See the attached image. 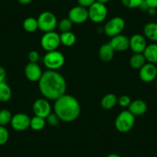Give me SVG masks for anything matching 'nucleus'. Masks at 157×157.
Here are the masks:
<instances>
[{
	"label": "nucleus",
	"instance_id": "nucleus-25",
	"mask_svg": "<svg viewBox=\"0 0 157 157\" xmlns=\"http://www.w3.org/2000/svg\"><path fill=\"white\" fill-rule=\"evenodd\" d=\"M46 119L39 116H35L31 119L30 121V127L34 131H40L46 126Z\"/></svg>",
	"mask_w": 157,
	"mask_h": 157
},
{
	"label": "nucleus",
	"instance_id": "nucleus-5",
	"mask_svg": "<svg viewBox=\"0 0 157 157\" xmlns=\"http://www.w3.org/2000/svg\"><path fill=\"white\" fill-rule=\"evenodd\" d=\"M39 29L43 33L54 31L58 25V20L54 13L49 11H45L40 13L37 18Z\"/></svg>",
	"mask_w": 157,
	"mask_h": 157
},
{
	"label": "nucleus",
	"instance_id": "nucleus-36",
	"mask_svg": "<svg viewBox=\"0 0 157 157\" xmlns=\"http://www.w3.org/2000/svg\"><path fill=\"white\" fill-rule=\"evenodd\" d=\"M139 9H140V10H142V11H143V12L147 11L148 9H149V6H148V5L146 4V1H145V0H143V2H142V4L140 5V8H139Z\"/></svg>",
	"mask_w": 157,
	"mask_h": 157
},
{
	"label": "nucleus",
	"instance_id": "nucleus-22",
	"mask_svg": "<svg viewBox=\"0 0 157 157\" xmlns=\"http://www.w3.org/2000/svg\"><path fill=\"white\" fill-rule=\"evenodd\" d=\"M60 42L61 44L66 47H71L76 42V36L72 32H65L60 34Z\"/></svg>",
	"mask_w": 157,
	"mask_h": 157
},
{
	"label": "nucleus",
	"instance_id": "nucleus-13",
	"mask_svg": "<svg viewBox=\"0 0 157 157\" xmlns=\"http://www.w3.org/2000/svg\"><path fill=\"white\" fill-rule=\"evenodd\" d=\"M146 46V39L143 35L134 34L129 38V49L134 53H143Z\"/></svg>",
	"mask_w": 157,
	"mask_h": 157
},
{
	"label": "nucleus",
	"instance_id": "nucleus-38",
	"mask_svg": "<svg viewBox=\"0 0 157 157\" xmlns=\"http://www.w3.org/2000/svg\"><path fill=\"white\" fill-rule=\"evenodd\" d=\"M18 2L21 5H28V4L31 3L33 2V0H18Z\"/></svg>",
	"mask_w": 157,
	"mask_h": 157
},
{
	"label": "nucleus",
	"instance_id": "nucleus-23",
	"mask_svg": "<svg viewBox=\"0 0 157 157\" xmlns=\"http://www.w3.org/2000/svg\"><path fill=\"white\" fill-rule=\"evenodd\" d=\"M12 90L5 82H0V102H6L12 98Z\"/></svg>",
	"mask_w": 157,
	"mask_h": 157
},
{
	"label": "nucleus",
	"instance_id": "nucleus-35",
	"mask_svg": "<svg viewBox=\"0 0 157 157\" xmlns=\"http://www.w3.org/2000/svg\"><path fill=\"white\" fill-rule=\"evenodd\" d=\"M149 8L157 9V0H145Z\"/></svg>",
	"mask_w": 157,
	"mask_h": 157
},
{
	"label": "nucleus",
	"instance_id": "nucleus-9",
	"mask_svg": "<svg viewBox=\"0 0 157 157\" xmlns=\"http://www.w3.org/2000/svg\"><path fill=\"white\" fill-rule=\"evenodd\" d=\"M68 18L72 21L73 24L84 23L89 19L88 9L78 5L72 7L69 10Z\"/></svg>",
	"mask_w": 157,
	"mask_h": 157
},
{
	"label": "nucleus",
	"instance_id": "nucleus-24",
	"mask_svg": "<svg viewBox=\"0 0 157 157\" xmlns=\"http://www.w3.org/2000/svg\"><path fill=\"white\" fill-rule=\"evenodd\" d=\"M22 26H23L24 30H25V32H27V33H35V32L39 29L37 19H36V18L34 17L26 18V19L23 21Z\"/></svg>",
	"mask_w": 157,
	"mask_h": 157
},
{
	"label": "nucleus",
	"instance_id": "nucleus-2",
	"mask_svg": "<svg viewBox=\"0 0 157 157\" xmlns=\"http://www.w3.org/2000/svg\"><path fill=\"white\" fill-rule=\"evenodd\" d=\"M81 112L78 99L69 94H64L55 100L54 113L60 120L65 123H72L77 120Z\"/></svg>",
	"mask_w": 157,
	"mask_h": 157
},
{
	"label": "nucleus",
	"instance_id": "nucleus-20",
	"mask_svg": "<svg viewBox=\"0 0 157 157\" xmlns=\"http://www.w3.org/2000/svg\"><path fill=\"white\" fill-rule=\"evenodd\" d=\"M118 104V98L113 93H108L102 98L100 105L102 109L105 110H110Z\"/></svg>",
	"mask_w": 157,
	"mask_h": 157
},
{
	"label": "nucleus",
	"instance_id": "nucleus-12",
	"mask_svg": "<svg viewBox=\"0 0 157 157\" xmlns=\"http://www.w3.org/2000/svg\"><path fill=\"white\" fill-rule=\"evenodd\" d=\"M140 78L143 82L149 83L155 80L157 78V67L155 64L146 63L140 69Z\"/></svg>",
	"mask_w": 157,
	"mask_h": 157
},
{
	"label": "nucleus",
	"instance_id": "nucleus-32",
	"mask_svg": "<svg viewBox=\"0 0 157 157\" xmlns=\"http://www.w3.org/2000/svg\"><path fill=\"white\" fill-rule=\"evenodd\" d=\"M28 59L29 63H38L39 59V54L37 51L33 50L29 52Z\"/></svg>",
	"mask_w": 157,
	"mask_h": 157
},
{
	"label": "nucleus",
	"instance_id": "nucleus-28",
	"mask_svg": "<svg viewBox=\"0 0 157 157\" xmlns=\"http://www.w3.org/2000/svg\"><path fill=\"white\" fill-rule=\"evenodd\" d=\"M143 0H121V2L127 9H139Z\"/></svg>",
	"mask_w": 157,
	"mask_h": 157
},
{
	"label": "nucleus",
	"instance_id": "nucleus-18",
	"mask_svg": "<svg viewBox=\"0 0 157 157\" xmlns=\"http://www.w3.org/2000/svg\"><path fill=\"white\" fill-rule=\"evenodd\" d=\"M143 36L146 39L157 43V23L149 22L146 24L143 28Z\"/></svg>",
	"mask_w": 157,
	"mask_h": 157
},
{
	"label": "nucleus",
	"instance_id": "nucleus-30",
	"mask_svg": "<svg viewBox=\"0 0 157 157\" xmlns=\"http://www.w3.org/2000/svg\"><path fill=\"white\" fill-rule=\"evenodd\" d=\"M61 121L59 116L55 113H51L46 118V122L51 126H56Z\"/></svg>",
	"mask_w": 157,
	"mask_h": 157
},
{
	"label": "nucleus",
	"instance_id": "nucleus-31",
	"mask_svg": "<svg viewBox=\"0 0 157 157\" xmlns=\"http://www.w3.org/2000/svg\"><path fill=\"white\" fill-rule=\"evenodd\" d=\"M131 99L129 96H126V95H123V96H120L118 98V104L119 105L123 108H126V107H129V105L131 103Z\"/></svg>",
	"mask_w": 157,
	"mask_h": 157
},
{
	"label": "nucleus",
	"instance_id": "nucleus-40",
	"mask_svg": "<svg viewBox=\"0 0 157 157\" xmlns=\"http://www.w3.org/2000/svg\"><path fill=\"white\" fill-rule=\"evenodd\" d=\"M106 157H121L120 155H119L118 154L116 153H111V154H109Z\"/></svg>",
	"mask_w": 157,
	"mask_h": 157
},
{
	"label": "nucleus",
	"instance_id": "nucleus-4",
	"mask_svg": "<svg viewBox=\"0 0 157 157\" xmlns=\"http://www.w3.org/2000/svg\"><path fill=\"white\" fill-rule=\"evenodd\" d=\"M65 61L64 55L58 50L47 52L43 57V64L48 70L57 71L61 69L65 64Z\"/></svg>",
	"mask_w": 157,
	"mask_h": 157
},
{
	"label": "nucleus",
	"instance_id": "nucleus-34",
	"mask_svg": "<svg viewBox=\"0 0 157 157\" xmlns=\"http://www.w3.org/2000/svg\"><path fill=\"white\" fill-rule=\"evenodd\" d=\"M6 77V71L5 68L0 66V82H5Z\"/></svg>",
	"mask_w": 157,
	"mask_h": 157
},
{
	"label": "nucleus",
	"instance_id": "nucleus-19",
	"mask_svg": "<svg viewBox=\"0 0 157 157\" xmlns=\"http://www.w3.org/2000/svg\"><path fill=\"white\" fill-rule=\"evenodd\" d=\"M146 62L152 64L157 63V43H152L147 45L143 52Z\"/></svg>",
	"mask_w": 157,
	"mask_h": 157
},
{
	"label": "nucleus",
	"instance_id": "nucleus-10",
	"mask_svg": "<svg viewBox=\"0 0 157 157\" xmlns=\"http://www.w3.org/2000/svg\"><path fill=\"white\" fill-rule=\"evenodd\" d=\"M31 118L25 113H16L13 116L11 122V126L14 130L22 132L28 129L30 127Z\"/></svg>",
	"mask_w": 157,
	"mask_h": 157
},
{
	"label": "nucleus",
	"instance_id": "nucleus-3",
	"mask_svg": "<svg viewBox=\"0 0 157 157\" xmlns=\"http://www.w3.org/2000/svg\"><path fill=\"white\" fill-rule=\"evenodd\" d=\"M134 116L129 110H123L115 120V127L120 132L126 133L133 128L136 122Z\"/></svg>",
	"mask_w": 157,
	"mask_h": 157
},
{
	"label": "nucleus",
	"instance_id": "nucleus-7",
	"mask_svg": "<svg viewBox=\"0 0 157 157\" xmlns=\"http://www.w3.org/2000/svg\"><path fill=\"white\" fill-rule=\"evenodd\" d=\"M60 44V35L55 31L45 33L41 38V46L46 52L58 50Z\"/></svg>",
	"mask_w": 157,
	"mask_h": 157
},
{
	"label": "nucleus",
	"instance_id": "nucleus-21",
	"mask_svg": "<svg viewBox=\"0 0 157 157\" xmlns=\"http://www.w3.org/2000/svg\"><path fill=\"white\" fill-rule=\"evenodd\" d=\"M146 63V59L145 58L143 53H134L131 56L129 60V64L131 67L134 69H139L140 70L143 66Z\"/></svg>",
	"mask_w": 157,
	"mask_h": 157
},
{
	"label": "nucleus",
	"instance_id": "nucleus-14",
	"mask_svg": "<svg viewBox=\"0 0 157 157\" xmlns=\"http://www.w3.org/2000/svg\"><path fill=\"white\" fill-rule=\"evenodd\" d=\"M43 73L37 63H29L25 67V75L30 82H39Z\"/></svg>",
	"mask_w": 157,
	"mask_h": 157
},
{
	"label": "nucleus",
	"instance_id": "nucleus-8",
	"mask_svg": "<svg viewBox=\"0 0 157 157\" xmlns=\"http://www.w3.org/2000/svg\"><path fill=\"white\" fill-rule=\"evenodd\" d=\"M89 19L94 23H101L106 19L108 10L104 4L96 2L88 9Z\"/></svg>",
	"mask_w": 157,
	"mask_h": 157
},
{
	"label": "nucleus",
	"instance_id": "nucleus-26",
	"mask_svg": "<svg viewBox=\"0 0 157 157\" xmlns=\"http://www.w3.org/2000/svg\"><path fill=\"white\" fill-rule=\"evenodd\" d=\"M13 115L12 113L7 109H2L0 110V126H6L10 123Z\"/></svg>",
	"mask_w": 157,
	"mask_h": 157
},
{
	"label": "nucleus",
	"instance_id": "nucleus-27",
	"mask_svg": "<svg viewBox=\"0 0 157 157\" xmlns=\"http://www.w3.org/2000/svg\"><path fill=\"white\" fill-rule=\"evenodd\" d=\"M72 25H73V23L69 18H64L58 22L57 26L61 33H65V32L71 31Z\"/></svg>",
	"mask_w": 157,
	"mask_h": 157
},
{
	"label": "nucleus",
	"instance_id": "nucleus-16",
	"mask_svg": "<svg viewBox=\"0 0 157 157\" xmlns=\"http://www.w3.org/2000/svg\"><path fill=\"white\" fill-rule=\"evenodd\" d=\"M129 111L134 116H140L144 115L147 111V104L145 101L142 99H136L132 101L130 105H129Z\"/></svg>",
	"mask_w": 157,
	"mask_h": 157
},
{
	"label": "nucleus",
	"instance_id": "nucleus-37",
	"mask_svg": "<svg viewBox=\"0 0 157 157\" xmlns=\"http://www.w3.org/2000/svg\"><path fill=\"white\" fill-rule=\"evenodd\" d=\"M147 13L149 15V16H154L156 15L157 13V9H155V8H149L148 9L147 11Z\"/></svg>",
	"mask_w": 157,
	"mask_h": 157
},
{
	"label": "nucleus",
	"instance_id": "nucleus-11",
	"mask_svg": "<svg viewBox=\"0 0 157 157\" xmlns=\"http://www.w3.org/2000/svg\"><path fill=\"white\" fill-rule=\"evenodd\" d=\"M33 111L35 116L46 119L52 113V107L46 99H39L33 103Z\"/></svg>",
	"mask_w": 157,
	"mask_h": 157
},
{
	"label": "nucleus",
	"instance_id": "nucleus-33",
	"mask_svg": "<svg viewBox=\"0 0 157 157\" xmlns=\"http://www.w3.org/2000/svg\"><path fill=\"white\" fill-rule=\"evenodd\" d=\"M96 2V0H77L78 6L85 7V8L89 9L93 4Z\"/></svg>",
	"mask_w": 157,
	"mask_h": 157
},
{
	"label": "nucleus",
	"instance_id": "nucleus-39",
	"mask_svg": "<svg viewBox=\"0 0 157 157\" xmlns=\"http://www.w3.org/2000/svg\"><path fill=\"white\" fill-rule=\"evenodd\" d=\"M110 0H96V2H99V3H102V4H104V5H105V4L108 3L109 2Z\"/></svg>",
	"mask_w": 157,
	"mask_h": 157
},
{
	"label": "nucleus",
	"instance_id": "nucleus-41",
	"mask_svg": "<svg viewBox=\"0 0 157 157\" xmlns=\"http://www.w3.org/2000/svg\"><path fill=\"white\" fill-rule=\"evenodd\" d=\"M155 86H156V89H157V78H155Z\"/></svg>",
	"mask_w": 157,
	"mask_h": 157
},
{
	"label": "nucleus",
	"instance_id": "nucleus-17",
	"mask_svg": "<svg viewBox=\"0 0 157 157\" xmlns=\"http://www.w3.org/2000/svg\"><path fill=\"white\" fill-rule=\"evenodd\" d=\"M115 50L109 43L102 45L99 49V57L104 63H109L114 57Z\"/></svg>",
	"mask_w": 157,
	"mask_h": 157
},
{
	"label": "nucleus",
	"instance_id": "nucleus-6",
	"mask_svg": "<svg viewBox=\"0 0 157 157\" xmlns=\"http://www.w3.org/2000/svg\"><path fill=\"white\" fill-rule=\"evenodd\" d=\"M125 26H126V22L124 19L120 16H116L110 19L105 24L103 31L107 36L112 38L117 35L122 34V32L124 30Z\"/></svg>",
	"mask_w": 157,
	"mask_h": 157
},
{
	"label": "nucleus",
	"instance_id": "nucleus-29",
	"mask_svg": "<svg viewBox=\"0 0 157 157\" xmlns=\"http://www.w3.org/2000/svg\"><path fill=\"white\" fill-rule=\"evenodd\" d=\"M10 132L5 126H0V146H3L8 142Z\"/></svg>",
	"mask_w": 157,
	"mask_h": 157
},
{
	"label": "nucleus",
	"instance_id": "nucleus-15",
	"mask_svg": "<svg viewBox=\"0 0 157 157\" xmlns=\"http://www.w3.org/2000/svg\"><path fill=\"white\" fill-rule=\"evenodd\" d=\"M109 44L115 51L123 52L129 48V39L125 35H117L111 38Z\"/></svg>",
	"mask_w": 157,
	"mask_h": 157
},
{
	"label": "nucleus",
	"instance_id": "nucleus-1",
	"mask_svg": "<svg viewBox=\"0 0 157 157\" xmlns=\"http://www.w3.org/2000/svg\"><path fill=\"white\" fill-rule=\"evenodd\" d=\"M40 93L49 100H56L66 94L67 84L64 77L57 71L46 70L39 80Z\"/></svg>",
	"mask_w": 157,
	"mask_h": 157
}]
</instances>
